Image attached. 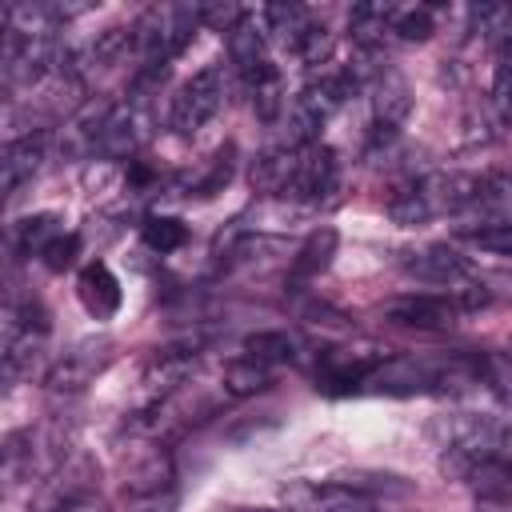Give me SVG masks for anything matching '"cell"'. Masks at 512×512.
I'll return each instance as SVG.
<instances>
[{
  "label": "cell",
  "mask_w": 512,
  "mask_h": 512,
  "mask_svg": "<svg viewBox=\"0 0 512 512\" xmlns=\"http://www.w3.org/2000/svg\"><path fill=\"white\" fill-rule=\"evenodd\" d=\"M200 24H204L200 4H156V8H148L132 28L140 68H168L172 56H180V48L192 40V32Z\"/></svg>",
  "instance_id": "cell-1"
},
{
  "label": "cell",
  "mask_w": 512,
  "mask_h": 512,
  "mask_svg": "<svg viewBox=\"0 0 512 512\" xmlns=\"http://www.w3.org/2000/svg\"><path fill=\"white\" fill-rule=\"evenodd\" d=\"M352 92H356V80L348 72H324L320 80H312L288 108V144L292 148L316 144V132L348 104Z\"/></svg>",
  "instance_id": "cell-2"
},
{
  "label": "cell",
  "mask_w": 512,
  "mask_h": 512,
  "mask_svg": "<svg viewBox=\"0 0 512 512\" xmlns=\"http://www.w3.org/2000/svg\"><path fill=\"white\" fill-rule=\"evenodd\" d=\"M436 436L448 452H460L468 460H504L512 464V420L504 416H444L436 424Z\"/></svg>",
  "instance_id": "cell-3"
},
{
  "label": "cell",
  "mask_w": 512,
  "mask_h": 512,
  "mask_svg": "<svg viewBox=\"0 0 512 512\" xmlns=\"http://www.w3.org/2000/svg\"><path fill=\"white\" fill-rule=\"evenodd\" d=\"M192 372H196V348L192 344H164V348H156L144 360V368H140V388H136L140 416H148L168 396H176L188 384Z\"/></svg>",
  "instance_id": "cell-4"
},
{
  "label": "cell",
  "mask_w": 512,
  "mask_h": 512,
  "mask_svg": "<svg viewBox=\"0 0 512 512\" xmlns=\"http://www.w3.org/2000/svg\"><path fill=\"white\" fill-rule=\"evenodd\" d=\"M220 108H224V68L220 64H208V68L192 72V80L180 84V92L172 96L168 124L180 136H196Z\"/></svg>",
  "instance_id": "cell-5"
},
{
  "label": "cell",
  "mask_w": 512,
  "mask_h": 512,
  "mask_svg": "<svg viewBox=\"0 0 512 512\" xmlns=\"http://www.w3.org/2000/svg\"><path fill=\"white\" fill-rule=\"evenodd\" d=\"M112 356H116V340L112 336H104V332L100 336H84V340H76L72 348H64L52 360L44 384H48V392H64V396L84 392L112 364Z\"/></svg>",
  "instance_id": "cell-6"
},
{
  "label": "cell",
  "mask_w": 512,
  "mask_h": 512,
  "mask_svg": "<svg viewBox=\"0 0 512 512\" xmlns=\"http://www.w3.org/2000/svg\"><path fill=\"white\" fill-rule=\"evenodd\" d=\"M388 364V348L376 344H352V348H324L316 360V388L340 396L360 384H368Z\"/></svg>",
  "instance_id": "cell-7"
},
{
  "label": "cell",
  "mask_w": 512,
  "mask_h": 512,
  "mask_svg": "<svg viewBox=\"0 0 512 512\" xmlns=\"http://www.w3.org/2000/svg\"><path fill=\"white\" fill-rule=\"evenodd\" d=\"M44 336H48V312L36 300L8 308V320H4V376L8 380H16L24 364H32Z\"/></svg>",
  "instance_id": "cell-8"
},
{
  "label": "cell",
  "mask_w": 512,
  "mask_h": 512,
  "mask_svg": "<svg viewBox=\"0 0 512 512\" xmlns=\"http://www.w3.org/2000/svg\"><path fill=\"white\" fill-rule=\"evenodd\" d=\"M148 132H152L148 104L128 96V104H112V112H108V124L100 136V156H112V160L128 156L132 160L140 152V144L148 140Z\"/></svg>",
  "instance_id": "cell-9"
},
{
  "label": "cell",
  "mask_w": 512,
  "mask_h": 512,
  "mask_svg": "<svg viewBox=\"0 0 512 512\" xmlns=\"http://www.w3.org/2000/svg\"><path fill=\"white\" fill-rule=\"evenodd\" d=\"M340 188V160L328 144H308L300 148V168H296V184L292 196L304 204H332Z\"/></svg>",
  "instance_id": "cell-10"
},
{
  "label": "cell",
  "mask_w": 512,
  "mask_h": 512,
  "mask_svg": "<svg viewBox=\"0 0 512 512\" xmlns=\"http://www.w3.org/2000/svg\"><path fill=\"white\" fill-rule=\"evenodd\" d=\"M284 500H288L292 512H348V508L368 504L364 492L348 488L336 476H328V480H296V484L284 488Z\"/></svg>",
  "instance_id": "cell-11"
},
{
  "label": "cell",
  "mask_w": 512,
  "mask_h": 512,
  "mask_svg": "<svg viewBox=\"0 0 512 512\" xmlns=\"http://www.w3.org/2000/svg\"><path fill=\"white\" fill-rule=\"evenodd\" d=\"M384 316L392 324L404 328H452L460 316V304L448 296H432V292H412V296H396L384 304Z\"/></svg>",
  "instance_id": "cell-12"
},
{
  "label": "cell",
  "mask_w": 512,
  "mask_h": 512,
  "mask_svg": "<svg viewBox=\"0 0 512 512\" xmlns=\"http://www.w3.org/2000/svg\"><path fill=\"white\" fill-rule=\"evenodd\" d=\"M296 168H300V148L280 144V148H268V152L256 156L248 180H252V188H256L260 196H292Z\"/></svg>",
  "instance_id": "cell-13"
},
{
  "label": "cell",
  "mask_w": 512,
  "mask_h": 512,
  "mask_svg": "<svg viewBox=\"0 0 512 512\" xmlns=\"http://www.w3.org/2000/svg\"><path fill=\"white\" fill-rule=\"evenodd\" d=\"M164 488H176L172 484V456L164 448L148 444L124 464V496H148V492H164Z\"/></svg>",
  "instance_id": "cell-14"
},
{
  "label": "cell",
  "mask_w": 512,
  "mask_h": 512,
  "mask_svg": "<svg viewBox=\"0 0 512 512\" xmlns=\"http://www.w3.org/2000/svg\"><path fill=\"white\" fill-rule=\"evenodd\" d=\"M44 160V132H28V136H16L4 144V156H0V184H4V196H16L20 184H28L36 176Z\"/></svg>",
  "instance_id": "cell-15"
},
{
  "label": "cell",
  "mask_w": 512,
  "mask_h": 512,
  "mask_svg": "<svg viewBox=\"0 0 512 512\" xmlns=\"http://www.w3.org/2000/svg\"><path fill=\"white\" fill-rule=\"evenodd\" d=\"M404 268H408L412 276L428 280V284H448V288H456V292L468 284V264H464L452 248H444V244H428V248H420V252H408Z\"/></svg>",
  "instance_id": "cell-16"
},
{
  "label": "cell",
  "mask_w": 512,
  "mask_h": 512,
  "mask_svg": "<svg viewBox=\"0 0 512 512\" xmlns=\"http://www.w3.org/2000/svg\"><path fill=\"white\" fill-rule=\"evenodd\" d=\"M408 112H412V88H408V80L396 76V72H384V76L376 80V96H372L376 132L392 136V132L408 120Z\"/></svg>",
  "instance_id": "cell-17"
},
{
  "label": "cell",
  "mask_w": 512,
  "mask_h": 512,
  "mask_svg": "<svg viewBox=\"0 0 512 512\" xmlns=\"http://www.w3.org/2000/svg\"><path fill=\"white\" fill-rule=\"evenodd\" d=\"M76 292H80V304L92 312V316H112L120 308V280L112 276V268L104 260H92L80 268L76 276Z\"/></svg>",
  "instance_id": "cell-18"
},
{
  "label": "cell",
  "mask_w": 512,
  "mask_h": 512,
  "mask_svg": "<svg viewBox=\"0 0 512 512\" xmlns=\"http://www.w3.org/2000/svg\"><path fill=\"white\" fill-rule=\"evenodd\" d=\"M264 36H268V28H264V20H256L252 12H244L240 24L228 32V56H232V64L240 68V76L252 72V68H260V64L268 60V56H264Z\"/></svg>",
  "instance_id": "cell-19"
},
{
  "label": "cell",
  "mask_w": 512,
  "mask_h": 512,
  "mask_svg": "<svg viewBox=\"0 0 512 512\" xmlns=\"http://www.w3.org/2000/svg\"><path fill=\"white\" fill-rule=\"evenodd\" d=\"M336 228H316L304 244H300V252L292 256V268H288V280L292 284H304V280H312V276H320L328 264H332V256H336Z\"/></svg>",
  "instance_id": "cell-20"
},
{
  "label": "cell",
  "mask_w": 512,
  "mask_h": 512,
  "mask_svg": "<svg viewBox=\"0 0 512 512\" xmlns=\"http://www.w3.org/2000/svg\"><path fill=\"white\" fill-rule=\"evenodd\" d=\"M272 384V364H264V360H256V356H236V360H228L224 364V392L228 396H256V392H264Z\"/></svg>",
  "instance_id": "cell-21"
},
{
  "label": "cell",
  "mask_w": 512,
  "mask_h": 512,
  "mask_svg": "<svg viewBox=\"0 0 512 512\" xmlns=\"http://www.w3.org/2000/svg\"><path fill=\"white\" fill-rule=\"evenodd\" d=\"M64 232H60V216L56 212H36V216H24L20 224H16V248L20 252H36V256H44L56 240H60Z\"/></svg>",
  "instance_id": "cell-22"
},
{
  "label": "cell",
  "mask_w": 512,
  "mask_h": 512,
  "mask_svg": "<svg viewBox=\"0 0 512 512\" xmlns=\"http://www.w3.org/2000/svg\"><path fill=\"white\" fill-rule=\"evenodd\" d=\"M244 352L256 356V360H264V364H280V360H296L300 340L292 332H284V328L252 332V336H244Z\"/></svg>",
  "instance_id": "cell-23"
},
{
  "label": "cell",
  "mask_w": 512,
  "mask_h": 512,
  "mask_svg": "<svg viewBox=\"0 0 512 512\" xmlns=\"http://www.w3.org/2000/svg\"><path fill=\"white\" fill-rule=\"evenodd\" d=\"M312 24V16L300 8V4H268L264 8V28L272 32V36H280L288 48L300 40V32Z\"/></svg>",
  "instance_id": "cell-24"
},
{
  "label": "cell",
  "mask_w": 512,
  "mask_h": 512,
  "mask_svg": "<svg viewBox=\"0 0 512 512\" xmlns=\"http://www.w3.org/2000/svg\"><path fill=\"white\" fill-rule=\"evenodd\" d=\"M388 216H392L396 224H424V220L432 216V204H428V196L420 192V180H416V184H404V188H396V192L388 196Z\"/></svg>",
  "instance_id": "cell-25"
},
{
  "label": "cell",
  "mask_w": 512,
  "mask_h": 512,
  "mask_svg": "<svg viewBox=\"0 0 512 512\" xmlns=\"http://www.w3.org/2000/svg\"><path fill=\"white\" fill-rule=\"evenodd\" d=\"M140 232H144V244H148L152 252H176V248H184V240H188V224L176 220V216H148V220L140 224Z\"/></svg>",
  "instance_id": "cell-26"
},
{
  "label": "cell",
  "mask_w": 512,
  "mask_h": 512,
  "mask_svg": "<svg viewBox=\"0 0 512 512\" xmlns=\"http://www.w3.org/2000/svg\"><path fill=\"white\" fill-rule=\"evenodd\" d=\"M332 48H336V36H332L324 24H316V20H312V24L300 32V40L292 44L296 60H300V64H308V68H316V64H328Z\"/></svg>",
  "instance_id": "cell-27"
},
{
  "label": "cell",
  "mask_w": 512,
  "mask_h": 512,
  "mask_svg": "<svg viewBox=\"0 0 512 512\" xmlns=\"http://www.w3.org/2000/svg\"><path fill=\"white\" fill-rule=\"evenodd\" d=\"M388 32H396L400 40H428L436 32V20H432V8L420 4V8H404V12H392L388 20Z\"/></svg>",
  "instance_id": "cell-28"
},
{
  "label": "cell",
  "mask_w": 512,
  "mask_h": 512,
  "mask_svg": "<svg viewBox=\"0 0 512 512\" xmlns=\"http://www.w3.org/2000/svg\"><path fill=\"white\" fill-rule=\"evenodd\" d=\"M232 168H236V164H232V144H228V148H220V152L212 156V168H208V176H204V180H196V188H192V192H196L200 200L216 196V192H220V188L232 180Z\"/></svg>",
  "instance_id": "cell-29"
},
{
  "label": "cell",
  "mask_w": 512,
  "mask_h": 512,
  "mask_svg": "<svg viewBox=\"0 0 512 512\" xmlns=\"http://www.w3.org/2000/svg\"><path fill=\"white\" fill-rule=\"evenodd\" d=\"M468 240L484 252H496V256H512V224H488V228H472Z\"/></svg>",
  "instance_id": "cell-30"
},
{
  "label": "cell",
  "mask_w": 512,
  "mask_h": 512,
  "mask_svg": "<svg viewBox=\"0 0 512 512\" xmlns=\"http://www.w3.org/2000/svg\"><path fill=\"white\" fill-rule=\"evenodd\" d=\"M76 256H80V236H76V232H68V236H60V240L44 252V264H48L52 272H64V268H72V264H76Z\"/></svg>",
  "instance_id": "cell-31"
},
{
  "label": "cell",
  "mask_w": 512,
  "mask_h": 512,
  "mask_svg": "<svg viewBox=\"0 0 512 512\" xmlns=\"http://www.w3.org/2000/svg\"><path fill=\"white\" fill-rule=\"evenodd\" d=\"M176 504H180V492L164 488V492H148V496H128L124 512H176Z\"/></svg>",
  "instance_id": "cell-32"
},
{
  "label": "cell",
  "mask_w": 512,
  "mask_h": 512,
  "mask_svg": "<svg viewBox=\"0 0 512 512\" xmlns=\"http://www.w3.org/2000/svg\"><path fill=\"white\" fill-rule=\"evenodd\" d=\"M492 100H496L500 116H504V120H512V60H504V64L496 68V88H492Z\"/></svg>",
  "instance_id": "cell-33"
},
{
  "label": "cell",
  "mask_w": 512,
  "mask_h": 512,
  "mask_svg": "<svg viewBox=\"0 0 512 512\" xmlns=\"http://www.w3.org/2000/svg\"><path fill=\"white\" fill-rule=\"evenodd\" d=\"M488 512H512V504H488Z\"/></svg>",
  "instance_id": "cell-34"
},
{
  "label": "cell",
  "mask_w": 512,
  "mask_h": 512,
  "mask_svg": "<svg viewBox=\"0 0 512 512\" xmlns=\"http://www.w3.org/2000/svg\"><path fill=\"white\" fill-rule=\"evenodd\" d=\"M348 512H376L372 504H360V508H348Z\"/></svg>",
  "instance_id": "cell-35"
}]
</instances>
